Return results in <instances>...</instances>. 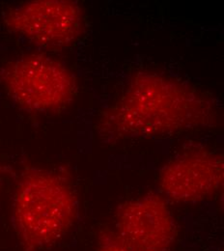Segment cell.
Listing matches in <instances>:
<instances>
[{"mask_svg": "<svg viewBox=\"0 0 224 251\" xmlns=\"http://www.w3.org/2000/svg\"><path fill=\"white\" fill-rule=\"evenodd\" d=\"M216 118V105L204 93L173 77L142 72L101 112L96 128L108 140L145 138L212 125Z\"/></svg>", "mask_w": 224, "mask_h": 251, "instance_id": "cell-1", "label": "cell"}, {"mask_svg": "<svg viewBox=\"0 0 224 251\" xmlns=\"http://www.w3.org/2000/svg\"><path fill=\"white\" fill-rule=\"evenodd\" d=\"M77 204L62 176L44 169L27 170L13 200V222L23 251H44L61 240L77 219Z\"/></svg>", "mask_w": 224, "mask_h": 251, "instance_id": "cell-2", "label": "cell"}, {"mask_svg": "<svg viewBox=\"0 0 224 251\" xmlns=\"http://www.w3.org/2000/svg\"><path fill=\"white\" fill-rule=\"evenodd\" d=\"M0 83L18 105L34 112L63 109L77 91L73 72L44 53L25 54L7 63L0 70Z\"/></svg>", "mask_w": 224, "mask_h": 251, "instance_id": "cell-3", "label": "cell"}, {"mask_svg": "<svg viewBox=\"0 0 224 251\" xmlns=\"http://www.w3.org/2000/svg\"><path fill=\"white\" fill-rule=\"evenodd\" d=\"M5 26L33 44L50 50L74 45L82 35L84 16L71 0H33L5 12Z\"/></svg>", "mask_w": 224, "mask_h": 251, "instance_id": "cell-4", "label": "cell"}, {"mask_svg": "<svg viewBox=\"0 0 224 251\" xmlns=\"http://www.w3.org/2000/svg\"><path fill=\"white\" fill-rule=\"evenodd\" d=\"M114 233L138 251H170L178 235L166 200L156 193L123 203L116 213Z\"/></svg>", "mask_w": 224, "mask_h": 251, "instance_id": "cell-5", "label": "cell"}, {"mask_svg": "<svg viewBox=\"0 0 224 251\" xmlns=\"http://www.w3.org/2000/svg\"><path fill=\"white\" fill-rule=\"evenodd\" d=\"M224 179L221 154L193 150L169 160L160 169L158 184L168 199L194 203L216 195L224 186Z\"/></svg>", "mask_w": 224, "mask_h": 251, "instance_id": "cell-6", "label": "cell"}, {"mask_svg": "<svg viewBox=\"0 0 224 251\" xmlns=\"http://www.w3.org/2000/svg\"><path fill=\"white\" fill-rule=\"evenodd\" d=\"M98 251H138L125 244L115 233L103 232L99 241Z\"/></svg>", "mask_w": 224, "mask_h": 251, "instance_id": "cell-7", "label": "cell"}]
</instances>
